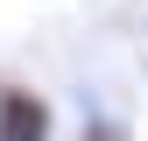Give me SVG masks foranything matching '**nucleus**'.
Masks as SVG:
<instances>
[{
  "mask_svg": "<svg viewBox=\"0 0 148 141\" xmlns=\"http://www.w3.org/2000/svg\"><path fill=\"white\" fill-rule=\"evenodd\" d=\"M0 141H57V106L35 85H0Z\"/></svg>",
  "mask_w": 148,
  "mask_h": 141,
  "instance_id": "obj_1",
  "label": "nucleus"
},
{
  "mask_svg": "<svg viewBox=\"0 0 148 141\" xmlns=\"http://www.w3.org/2000/svg\"><path fill=\"white\" fill-rule=\"evenodd\" d=\"M78 141H120V134H113V127H106V120H92V127H85Z\"/></svg>",
  "mask_w": 148,
  "mask_h": 141,
  "instance_id": "obj_2",
  "label": "nucleus"
}]
</instances>
